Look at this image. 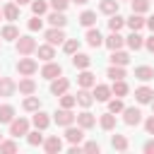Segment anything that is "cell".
<instances>
[{
    "mask_svg": "<svg viewBox=\"0 0 154 154\" xmlns=\"http://www.w3.org/2000/svg\"><path fill=\"white\" fill-rule=\"evenodd\" d=\"M36 51V38L31 36H19L17 38V53L19 55H31Z\"/></svg>",
    "mask_w": 154,
    "mask_h": 154,
    "instance_id": "cell-1",
    "label": "cell"
},
{
    "mask_svg": "<svg viewBox=\"0 0 154 154\" xmlns=\"http://www.w3.org/2000/svg\"><path fill=\"white\" fill-rule=\"evenodd\" d=\"M128 63H130V55L125 51H120V48L118 51H111V65H123L125 67Z\"/></svg>",
    "mask_w": 154,
    "mask_h": 154,
    "instance_id": "cell-19",
    "label": "cell"
},
{
    "mask_svg": "<svg viewBox=\"0 0 154 154\" xmlns=\"http://www.w3.org/2000/svg\"><path fill=\"white\" fill-rule=\"evenodd\" d=\"M65 140L70 142V144H79L82 140H84V128H72V125H67L65 128Z\"/></svg>",
    "mask_w": 154,
    "mask_h": 154,
    "instance_id": "cell-7",
    "label": "cell"
},
{
    "mask_svg": "<svg viewBox=\"0 0 154 154\" xmlns=\"http://www.w3.org/2000/svg\"><path fill=\"white\" fill-rule=\"evenodd\" d=\"M87 43H89L91 48H99V46L103 43L101 31H99V29H94V26H89V31H87Z\"/></svg>",
    "mask_w": 154,
    "mask_h": 154,
    "instance_id": "cell-14",
    "label": "cell"
},
{
    "mask_svg": "<svg viewBox=\"0 0 154 154\" xmlns=\"http://www.w3.org/2000/svg\"><path fill=\"white\" fill-rule=\"evenodd\" d=\"M144 24H147V26H149V29L154 31V17H149V19H144Z\"/></svg>",
    "mask_w": 154,
    "mask_h": 154,
    "instance_id": "cell-52",
    "label": "cell"
},
{
    "mask_svg": "<svg viewBox=\"0 0 154 154\" xmlns=\"http://www.w3.org/2000/svg\"><path fill=\"white\" fill-rule=\"evenodd\" d=\"M67 5H70V0H51V7H53V10H58V12H65V10H67Z\"/></svg>",
    "mask_w": 154,
    "mask_h": 154,
    "instance_id": "cell-47",
    "label": "cell"
},
{
    "mask_svg": "<svg viewBox=\"0 0 154 154\" xmlns=\"http://www.w3.org/2000/svg\"><path fill=\"white\" fill-rule=\"evenodd\" d=\"M106 75H108L111 79H125V70H123V65H111Z\"/></svg>",
    "mask_w": 154,
    "mask_h": 154,
    "instance_id": "cell-41",
    "label": "cell"
},
{
    "mask_svg": "<svg viewBox=\"0 0 154 154\" xmlns=\"http://www.w3.org/2000/svg\"><path fill=\"white\" fill-rule=\"evenodd\" d=\"M17 70H19V75H22V77H31V75L38 70V65H36V60H34V58H19Z\"/></svg>",
    "mask_w": 154,
    "mask_h": 154,
    "instance_id": "cell-2",
    "label": "cell"
},
{
    "mask_svg": "<svg viewBox=\"0 0 154 154\" xmlns=\"http://www.w3.org/2000/svg\"><path fill=\"white\" fill-rule=\"evenodd\" d=\"M29 132V120L26 118H12L10 123V135L12 137H19V135H26Z\"/></svg>",
    "mask_w": 154,
    "mask_h": 154,
    "instance_id": "cell-4",
    "label": "cell"
},
{
    "mask_svg": "<svg viewBox=\"0 0 154 154\" xmlns=\"http://www.w3.org/2000/svg\"><path fill=\"white\" fill-rule=\"evenodd\" d=\"M152 111H154V99H152Z\"/></svg>",
    "mask_w": 154,
    "mask_h": 154,
    "instance_id": "cell-55",
    "label": "cell"
},
{
    "mask_svg": "<svg viewBox=\"0 0 154 154\" xmlns=\"http://www.w3.org/2000/svg\"><path fill=\"white\" fill-rule=\"evenodd\" d=\"M63 75V67L58 65V63H53V60H48L43 67H41V77L43 79H55V77H60Z\"/></svg>",
    "mask_w": 154,
    "mask_h": 154,
    "instance_id": "cell-5",
    "label": "cell"
},
{
    "mask_svg": "<svg viewBox=\"0 0 154 154\" xmlns=\"http://www.w3.org/2000/svg\"><path fill=\"white\" fill-rule=\"evenodd\" d=\"M75 99H77V103H79V106H84V108H89V106L94 103V94H91L89 89H84V87L77 91V96H75Z\"/></svg>",
    "mask_w": 154,
    "mask_h": 154,
    "instance_id": "cell-17",
    "label": "cell"
},
{
    "mask_svg": "<svg viewBox=\"0 0 154 154\" xmlns=\"http://www.w3.org/2000/svg\"><path fill=\"white\" fill-rule=\"evenodd\" d=\"M123 24H125V19H123L118 12H116V14H111V19H108V29H111V31H120V29H123Z\"/></svg>",
    "mask_w": 154,
    "mask_h": 154,
    "instance_id": "cell-37",
    "label": "cell"
},
{
    "mask_svg": "<svg viewBox=\"0 0 154 154\" xmlns=\"http://www.w3.org/2000/svg\"><path fill=\"white\" fill-rule=\"evenodd\" d=\"M103 43L111 48V51H118V48H123V43H125V38L118 34V31H111V36H106L103 38Z\"/></svg>",
    "mask_w": 154,
    "mask_h": 154,
    "instance_id": "cell-12",
    "label": "cell"
},
{
    "mask_svg": "<svg viewBox=\"0 0 154 154\" xmlns=\"http://www.w3.org/2000/svg\"><path fill=\"white\" fill-rule=\"evenodd\" d=\"M144 48H147L149 53H154V34H152V36H149V38L144 41Z\"/></svg>",
    "mask_w": 154,
    "mask_h": 154,
    "instance_id": "cell-50",
    "label": "cell"
},
{
    "mask_svg": "<svg viewBox=\"0 0 154 154\" xmlns=\"http://www.w3.org/2000/svg\"><path fill=\"white\" fill-rule=\"evenodd\" d=\"M125 43H128V48H132V51H140V48L144 46V38H142L137 31H132V34L125 38Z\"/></svg>",
    "mask_w": 154,
    "mask_h": 154,
    "instance_id": "cell-27",
    "label": "cell"
},
{
    "mask_svg": "<svg viewBox=\"0 0 154 154\" xmlns=\"http://www.w3.org/2000/svg\"><path fill=\"white\" fill-rule=\"evenodd\" d=\"M17 89H19L24 96H29V94H34V91H36V82H34L31 77H22V79H19V84H17Z\"/></svg>",
    "mask_w": 154,
    "mask_h": 154,
    "instance_id": "cell-16",
    "label": "cell"
},
{
    "mask_svg": "<svg viewBox=\"0 0 154 154\" xmlns=\"http://www.w3.org/2000/svg\"><path fill=\"white\" fill-rule=\"evenodd\" d=\"M36 53H38V58H41V60H46V63L55 58V48H53L51 43H46V46H36Z\"/></svg>",
    "mask_w": 154,
    "mask_h": 154,
    "instance_id": "cell-25",
    "label": "cell"
},
{
    "mask_svg": "<svg viewBox=\"0 0 154 154\" xmlns=\"http://www.w3.org/2000/svg\"><path fill=\"white\" fill-rule=\"evenodd\" d=\"M125 24L132 29V31H140L142 26H144V19H142V14H137V12H132V17L130 19H125Z\"/></svg>",
    "mask_w": 154,
    "mask_h": 154,
    "instance_id": "cell-32",
    "label": "cell"
},
{
    "mask_svg": "<svg viewBox=\"0 0 154 154\" xmlns=\"http://www.w3.org/2000/svg\"><path fill=\"white\" fill-rule=\"evenodd\" d=\"M118 7H120L118 0H101V2H99V10H101L103 14H116Z\"/></svg>",
    "mask_w": 154,
    "mask_h": 154,
    "instance_id": "cell-28",
    "label": "cell"
},
{
    "mask_svg": "<svg viewBox=\"0 0 154 154\" xmlns=\"http://www.w3.org/2000/svg\"><path fill=\"white\" fill-rule=\"evenodd\" d=\"M17 91V84L10 77H0V96H12Z\"/></svg>",
    "mask_w": 154,
    "mask_h": 154,
    "instance_id": "cell-18",
    "label": "cell"
},
{
    "mask_svg": "<svg viewBox=\"0 0 154 154\" xmlns=\"http://www.w3.org/2000/svg\"><path fill=\"white\" fill-rule=\"evenodd\" d=\"M63 51L70 53V55L77 53V51H79V41H77V38H65V41H63Z\"/></svg>",
    "mask_w": 154,
    "mask_h": 154,
    "instance_id": "cell-40",
    "label": "cell"
},
{
    "mask_svg": "<svg viewBox=\"0 0 154 154\" xmlns=\"http://www.w3.org/2000/svg\"><path fill=\"white\" fill-rule=\"evenodd\" d=\"M0 19H2V12H0Z\"/></svg>",
    "mask_w": 154,
    "mask_h": 154,
    "instance_id": "cell-57",
    "label": "cell"
},
{
    "mask_svg": "<svg viewBox=\"0 0 154 154\" xmlns=\"http://www.w3.org/2000/svg\"><path fill=\"white\" fill-rule=\"evenodd\" d=\"M26 142H29L31 147H38V144H43V135H41V130L36 128L34 132H26Z\"/></svg>",
    "mask_w": 154,
    "mask_h": 154,
    "instance_id": "cell-39",
    "label": "cell"
},
{
    "mask_svg": "<svg viewBox=\"0 0 154 154\" xmlns=\"http://www.w3.org/2000/svg\"><path fill=\"white\" fill-rule=\"evenodd\" d=\"M53 120H55L60 128H67V125H72V123H75V113H72L70 108H60V111H55V113H53Z\"/></svg>",
    "mask_w": 154,
    "mask_h": 154,
    "instance_id": "cell-3",
    "label": "cell"
},
{
    "mask_svg": "<svg viewBox=\"0 0 154 154\" xmlns=\"http://www.w3.org/2000/svg\"><path fill=\"white\" fill-rule=\"evenodd\" d=\"M34 125H36L38 130H46V128L51 125V118H48V113H43V111H36V116H34Z\"/></svg>",
    "mask_w": 154,
    "mask_h": 154,
    "instance_id": "cell-31",
    "label": "cell"
},
{
    "mask_svg": "<svg viewBox=\"0 0 154 154\" xmlns=\"http://www.w3.org/2000/svg\"><path fill=\"white\" fill-rule=\"evenodd\" d=\"M72 65L79 67V70H87V67L91 65V58H89L87 53H79V51H77V53H72Z\"/></svg>",
    "mask_w": 154,
    "mask_h": 154,
    "instance_id": "cell-15",
    "label": "cell"
},
{
    "mask_svg": "<svg viewBox=\"0 0 154 154\" xmlns=\"http://www.w3.org/2000/svg\"><path fill=\"white\" fill-rule=\"evenodd\" d=\"M130 89H128V84H125V79H113V87H111V94L113 96H125Z\"/></svg>",
    "mask_w": 154,
    "mask_h": 154,
    "instance_id": "cell-30",
    "label": "cell"
},
{
    "mask_svg": "<svg viewBox=\"0 0 154 154\" xmlns=\"http://www.w3.org/2000/svg\"><path fill=\"white\" fill-rule=\"evenodd\" d=\"M75 103H77V99H75V96H70L67 91H65V94H60V108H72Z\"/></svg>",
    "mask_w": 154,
    "mask_h": 154,
    "instance_id": "cell-44",
    "label": "cell"
},
{
    "mask_svg": "<svg viewBox=\"0 0 154 154\" xmlns=\"http://www.w3.org/2000/svg\"><path fill=\"white\" fill-rule=\"evenodd\" d=\"M0 152H5V154H14V152H17V142H12V140L0 142Z\"/></svg>",
    "mask_w": 154,
    "mask_h": 154,
    "instance_id": "cell-45",
    "label": "cell"
},
{
    "mask_svg": "<svg viewBox=\"0 0 154 154\" xmlns=\"http://www.w3.org/2000/svg\"><path fill=\"white\" fill-rule=\"evenodd\" d=\"M135 77H137L140 82H149V79L154 77V67H149V65H140V67H135Z\"/></svg>",
    "mask_w": 154,
    "mask_h": 154,
    "instance_id": "cell-20",
    "label": "cell"
},
{
    "mask_svg": "<svg viewBox=\"0 0 154 154\" xmlns=\"http://www.w3.org/2000/svg\"><path fill=\"white\" fill-rule=\"evenodd\" d=\"M48 22H51V26H65L67 24V17H65V12H58V10H53L51 14H48Z\"/></svg>",
    "mask_w": 154,
    "mask_h": 154,
    "instance_id": "cell-23",
    "label": "cell"
},
{
    "mask_svg": "<svg viewBox=\"0 0 154 154\" xmlns=\"http://www.w3.org/2000/svg\"><path fill=\"white\" fill-rule=\"evenodd\" d=\"M111 147L118 149V152H125V149H128V137H125V135H113V137H111Z\"/></svg>",
    "mask_w": 154,
    "mask_h": 154,
    "instance_id": "cell-34",
    "label": "cell"
},
{
    "mask_svg": "<svg viewBox=\"0 0 154 154\" xmlns=\"http://www.w3.org/2000/svg\"><path fill=\"white\" fill-rule=\"evenodd\" d=\"M94 99H96V101H108V99H111V87H106V84H94Z\"/></svg>",
    "mask_w": 154,
    "mask_h": 154,
    "instance_id": "cell-26",
    "label": "cell"
},
{
    "mask_svg": "<svg viewBox=\"0 0 154 154\" xmlns=\"http://www.w3.org/2000/svg\"><path fill=\"white\" fill-rule=\"evenodd\" d=\"M67 87H70V79H65V77H55V79L51 82V94L60 96V94L67 91Z\"/></svg>",
    "mask_w": 154,
    "mask_h": 154,
    "instance_id": "cell-11",
    "label": "cell"
},
{
    "mask_svg": "<svg viewBox=\"0 0 154 154\" xmlns=\"http://www.w3.org/2000/svg\"><path fill=\"white\" fill-rule=\"evenodd\" d=\"M46 41H48L51 46H60V43L65 41V31H63L60 26H51V29L46 31Z\"/></svg>",
    "mask_w": 154,
    "mask_h": 154,
    "instance_id": "cell-8",
    "label": "cell"
},
{
    "mask_svg": "<svg viewBox=\"0 0 154 154\" xmlns=\"http://www.w3.org/2000/svg\"><path fill=\"white\" fill-rule=\"evenodd\" d=\"M82 149H84V152H96V154H99V152H101V147H99V144H96V142H87V144H84V147H82Z\"/></svg>",
    "mask_w": 154,
    "mask_h": 154,
    "instance_id": "cell-48",
    "label": "cell"
},
{
    "mask_svg": "<svg viewBox=\"0 0 154 154\" xmlns=\"http://www.w3.org/2000/svg\"><path fill=\"white\" fill-rule=\"evenodd\" d=\"M31 12L38 14V17L46 14V12H48V2H46V0H31Z\"/></svg>",
    "mask_w": 154,
    "mask_h": 154,
    "instance_id": "cell-36",
    "label": "cell"
},
{
    "mask_svg": "<svg viewBox=\"0 0 154 154\" xmlns=\"http://www.w3.org/2000/svg\"><path fill=\"white\" fill-rule=\"evenodd\" d=\"M22 106H24V111H38V108H41V101H38V96H31V94H29Z\"/></svg>",
    "mask_w": 154,
    "mask_h": 154,
    "instance_id": "cell-38",
    "label": "cell"
},
{
    "mask_svg": "<svg viewBox=\"0 0 154 154\" xmlns=\"http://www.w3.org/2000/svg\"><path fill=\"white\" fill-rule=\"evenodd\" d=\"M123 120H125V125H140V123H142V113H140V108H135V106L123 108Z\"/></svg>",
    "mask_w": 154,
    "mask_h": 154,
    "instance_id": "cell-6",
    "label": "cell"
},
{
    "mask_svg": "<svg viewBox=\"0 0 154 154\" xmlns=\"http://www.w3.org/2000/svg\"><path fill=\"white\" fill-rule=\"evenodd\" d=\"M79 24H82V26H87V29H89V26H94V24H96V12L84 10V12L79 14Z\"/></svg>",
    "mask_w": 154,
    "mask_h": 154,
    "instance_id": "cell-29",
    "label": "cell"
},
{
    "mask_svg": "<svg viewBox=\"0 0 154 154\" xmlns=\"http://www.w3.org/2000/svg\"><path fill=\"white\" fill-rule=\"evenodd\" d=\"M43 19H38V14H34V19H29V31H41Z\"/></svg>",
    "mask_w": 154,
    "mask_h": 154,
    "instance_id": "cell-46",
    "label": "cell"
},
{
    "mask_svg": "<svg viewBox=\"0 0 154 154\" xmlns=\"http://www.w3.org/2000/svg\"><path fill=\"white\" fill-rule=\"evenodd\" d=\"M0 142H2V132H0Z\"/></svg>",
    "mask_w": 154,
    "mask_h": 154,
    "instance_id": "cell-56",
    "label": "cell"
},
{
    "mask_svg": "<svg viewBox=\"0 0 154 154\" xmlns=\"http://www.w3.org/2000/svg\"><path fill=\"white\" fill-rule=\"evenodd\" d=\"M2 17L10 19V22H14V19L19 17V5H17V2H7V5L2 7Z\"/></svg>",
    "mask_w": 154,
    "mask_h": 154,
    "instance_id": "cell-22",
    "label": "cell"
},
{
    "mask_svg": "<svg viewBox=\"0 0 154 154\" xmlns=\"http://www.w3.org/2000/svg\"><path fill=\"white\" fill-rule=\"evenodd\" d=\"M43 149H46L48 154H58V152L63 149V140H60L58 135H51V137L43 140Z\"/></svg>",
    "mask_w": 154,
    "mask_h": 154,
    "instance_id": "cell-9",
    "label": "cell"
},
{
    "mask_svg": "<svg viewBox=\"0 0 154 154\" xmlns=\"http://www.w3.org/2000/svg\"><path fill=\"white\" fill-rule=\"evenodd\" d=\"M144 130H147L149 135H154V116H149V118L144 120Z\"/></svg>",
    "mask_w": 154,
    "mask_h": 154,
    "instance_id": "cell-49",
    "label": "cell"
},
{
    "mask_svg": "<svg viewBox=\"0 0 154 154\" xmlns=\"http://www.w3.org/2000/svg\"><path fill=\"white\" fill-rule=\"evenodd\" d=\"M99 125H101L103 130H113V128H116V116H113L111 111H108V113H103V116L99 118Z\"/></svg>",
    "mask_w": 154,
    "mask_h": 154,
    "instance_id": "cell-33",
    "label": "cell"
},
{
    "mask_svg": "<svg viewBox=\"0 0 154 154\" xmlns=\"http://www.w3.org/2000/svg\"><path fill=\"white\" fill-rule=\"evenodd\" d=\"M70 2H75V5H87L89 0H70Z\"/></svg>",
    "mask_w": 154,
    "mask_h": 154,
    "instance_id": "cell-54",
    "label": "cell"
},
{
    "mask_svg": "<svg viewBox=\"0 0 154 154\" xmlns=\"http://www.w3.org/2000/svg\"><path fill=\"white\" fill-rule=\"evenodd\" d=\"M135 99H137V103H152L154 91H152L149 87H137V89H135Z\"/></svg>",
    "mask_w": 154,
    "mask_h": 154,
    "instance_id": "cell-13",
    "label": "cell"
},
{
    "mask_svg": "<svg viewBox=\"0 0 154 154\" xmlns=\"http://www.w3.org/2000/svg\"><path fill=\"white\" fill-rule=\"evenodd\" d=\"M14 2H17V5H19V7H22V5H29V2H31V0H14Z\"/></svg>",
    "mask_w": 154,
    "mask_h": 154,
    "instance_id": "cell-53",
    "label": "cell"
},
{
    "mask_svg": "<svg viewBox=\"0 0 154 154\" xmlns=\"http://www.w3.org/2000/svg\"><path fill=\"white\" fill-rule=\"evenodd\" d=\"M0 38H5V41H17V38H19V29H17L14 24H7V26H2Z\"/></svg>",
    "mask_w": 154,
    "mask_h": 154,
    "instance_id": "cell-24",
    "label": "cell"
},
{
    "mask_svg": "<svg viewBox=\"0 0 154 154\" xmlns=\"http://www.w3.org/2000/svg\"><path fill=\"white\" fill-rule=\"evenodd\" d=\"M75 120H77V125L84 128V130H89V128L96 125V118H94V113H89V111H82L79 116H75Z\"/></svg>",
    "mask_w": 154,
    "mask_h": 154,
    "instance_id": "cell-10",
    "label": "cell"
},
{
    "mask_svg": "<svg viewBox=\"0 0 154 154\" xmlns=\"http://www.w3.org/2000/svg\"><path fill=\"white\" fill-rule=\"evenodd\" d=\"M147 10H149V0H132V12L144 14Z\"/></svg>",
    "mask_w": 154,
    "mask_h": 154,
    "instance_id": "cell-43",
    "label": "cell"
},
{
    "mask_svg": "<svg viewBox=\"0 0 154 154\" xmlns=\"http://www.w3.org/2000/svg\"><path fill=\"white\" fill-rule=\"evenodd\" d=\"M77 82H79V87L89 89V87H94V84H96V77H94L89 70H82V72L77 75Z\"/></svg>",
    "mask_w": 154,
    "mask_h": 154,
    "instance_id": "cell-21",
    "label": "cell"
},
{
    "mask_svg": "<svg viewBox=\"0 0 154 154\" xmlns=\"http://www.w3.org/2000/svg\"><path fill=\"white\" fill-rule=\"evenodd\" d=\"M123 101H120V96H116V99H108V111L111 113H123Z\"/></svg>",
    "mask_w": 154,
    "mask_h": 154,
    "instance_id": "cell-42",
    "label": "cell"
},
{
    "mask_svg": "<svg viewBox=\"0 0 154 154\" xmlns=\"http://www.w3.org/2000/svg\"><path fill=\"white\" fill-rule=\"evenodd\" d=\"M0 41H2V38H0Z\"/></svg>",
    "mask_w": 154,
    "mask_h": 154,
    "instance_id": "cell-58",
    "label": "cell"
},
{
    "mask_svg": "<svg viewBox=\"0 0 154 154\" xmlns=\"http://www.w3.org/2000/svg\"><path fill=\"white\" fill-rule=\"evenodd\" d=\"M144 154H154V140L144 142Z\"/></svg>",
    "mask_w": 154,
    "mask_h": 154,
    "instance_id": "cell-51",
    "label": "cell"
},
{
    "mask_svg": "<svg viewBox=\"0 0 154 154\" xmlns=\"http://www.w3.org/2000/svg\"><path fill=\"white\" fill-rule=\"evenodd\" d=\"M12 118H14V108L10 103L0 106V123H12Z\"/></svg>",
    "mask_w": 154,
    "mask_h": 154,
    "instance_id": "cell-35",
    "label": "cell"
}]
</instances>
